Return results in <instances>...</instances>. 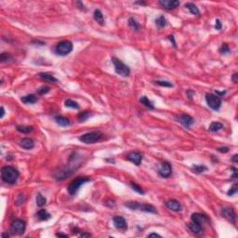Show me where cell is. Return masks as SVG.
Wrapping results in <instances>:
<instances>
[{"instance_id": "obj_31", "label": "cell", "mask_w": 238, "mask_h": 238, "mask_svg": "<svg viewBox=\"0 0 238 238\" xmlns=\"http://www.w3.org/2000/svg\"><path fill=\"white\" fill-rule=\"evenodd\" d=\"M16 129L20 133H30L34 130L32 126H17Z\"/></svg>"}, {"instance_id": "obj_10", "label": "cell", "mask_w": 238, "mask_h": 238, "mask_svg": "<svg viewBox=\"0 0 238 238\" xmlns=\"http://www.w3.org/2000/svg\"><path fill=\"white\" fill-rule=\"evenodd\" d=\"M177 121H179L184 128H189L195 123L194 118L191 115L186 114V113H181V114L178 115Z\"/></svg>"}, {"instance_id": "obj_28", "label": "cell", "mask_w": 238, "mask_h": 238, "mask_svg": "<svg viewBox=\"0 0 238 238\" xmlns=\"http://www.w3.org/2000/svg\"><path fill=\"white\" fill-rule=\"evenodd\" d=\"M90 115H91L90 112H88V111H83V112L79 113L78 115H77L78 121H79L80 123H84V122H86V121L87 120L88 117H89Z\"/></svg>"}, {"instance_id": "obj_51", "label": "cell", "mask_w": 238, "mask_h": 238, "mask_svg": "<svg viewBox=\"0 0 238 238\" xmlns=\"http://www.w3.org/2000/svg\"><path fill=\"white\" fill-rule=\"evenodd\" d=\"M237 157H238V155H237V154H234V155L232 156V161L234 162V163H237V161H238V160H237Z\"/></svg>"}, {"instance_id": "obj_46", "label": "cell", "mask_w": 238, "mask_h": 238, "mask_svg": "<svg viewBox=\"0 0 238 238\" xmlns=\"http://www.w3.org/2000/svg\"><path fill=\"white\" fill-rule=\"evenodd\" d=\"M237 76H238V74H237V73H234V74L232 75V81H233L234 83H237V82H238Z\"/></svg>"}, {"instance_id": "obj_2", "label": "cell", "mask_w": 238, "mask_h": 238, "mask_svg": "<svg viewBox=\"0 0 238 238\" xmlns=\"http://www.w3.org/2000/svg\"><path fill=\"white\" fill-rule=\"evenodd\" d=\"M124 206L131 210H139V211H143V212H147V213L157 214L156 208L153 205H150V204H143V203L141 204V203H139L136 201H129V202L125 203Z\"/></svg>"}, {"instance_id": "obj_25", "label": "cell", "mask_w": 238, "mask_h": 238, "mask_svg": "<svg viewBox=\"0 0 238 238\" xmlns=\"http://www.w3.org/2000/svg\"><path fill=\"white\" fill-rule=\"evenodd\" d=\"M139 102L142 104V105H144L145 107H147V108H149L150 110H154V104H153V102L146 97V96H142V97H140V99H139Z\"/></svg>"}, {"instance_id": "obj_6", "label": "cell", "mask_w": 238, "mask_h": 238, "mask_svg": "<svg viewBox=\"0 0 238 238\" xmlns=\"http://www.w3.org/2000/svg\"><path fill=\"white\" fill-rule=\"evenodd\" d=\"M102 137H103V135L100 131H91V132H87V133L80 136L79 140L86 144H92V143H96V142L101 140L102 139Z\"/></svg>"}, {"instance_id": "obj_7", "label": "cell", "mask_w": 238, "mask_h": 238, "mask_svg": "<svg viewBox=\"0 0 238 238\" xmlns=\"http://www.w3.org/2000/svg\"><path fill=\"white\" fill-rule=\"evenodd\" d=\"M206 104L214 111H219L221 106V100L216 94H212V93L206 94Z\"/></svg>"}, {"instance_id": "obj_8", "label": "cell", "mask_w": 238, "mask_h": 238, "mask_svg": "<svg viewBox=\"0 0 238 238\" xmlns=\"http://www.w3.org/2000/svg\"><path fill=\"white\" fill-rule=\"evenodd\" d=\"M25 229H26V223L24 221H22L20 219L14 220L10 224V232L13 234L21 235L24 233Z\"/></svg>"}, {"instance_id": "obj_21", "label": "cell", "mask_w": 238, "mask_h": 238, "mask_svg": "<svg viewBox=\"0 0 238 238\" xmlns=\"http://www.w3.org/2000/svg\"><path fill=\"white\" fill-rule=\"evenodd\" d=\"M38 76L41 79H43V80H45L46 82H49V83H57L58 82V79L53 75H51L50 73H40L38 75Z\"/></svg>"}, {"instance_id": "obj_3", "label": "cell", "mask_w": 238, "mask_h": 238, "mask_svg": "<svg viewBox=\"0 0 238 238\" xmlns=\"http://www.w3.org/2000/svg\"><path fill=\"white\" fill-rule=\"evenodd\" d=\"M90 181V178L88 177H78L76 180H72L70 182V184L68 185V194L71 196H74L77 194V192L79 191V189L81 188V186H83L85 183Z\"/></svg>"}, {"instance_id": "obj_22", "label": "cell", "mask_w": 238, "mask_h": 238, "mask_svg": "<svg viewBox=\"0 0 238 238\" xmlns=\"http://www.w3.org/2000/svg\"><path fill=\"white\" fill-rule=\"evenodd\" d=\"M36 217L39 221H47L51 218V215L47 212L46 209H40L37 213H36Z\"/></svg>"}, {"instance_id": "obj_18", "label": "cell", "mask_w": 238, "mask_h": 238, "mask_svg": "<svg viewBox=\"0 0 238 238\" xmlns=\"http://www.w3.org/2000/svg\"><path fill=\"white\" fill-rule=\"evenodd\" d=\"M20 145L25 150H31L35 147V141L30 138H23L20 141Z\"/></svg>"}, {"instance_id": "obj_52", "label": "cell", "mask_w": 238, "mask_h": 238, "mask_svg": "<svg viewBox=\"0 0 238 238\" xmlns=\"http://www.w3.org/2000/svg\"><path fill=\"white\" fill-rule=\"evenodd\" d=\"M2 237H3V238H9V234L8 232H3V233H2Z\"/></svg>"}, {"instance_id": "obj_37", "label": "cell", "mask_w": 238, "mask_h": 238, "mask_svg": "<svg viewBox=\"0 0 238 238\" xmlns=\"http://www.w3.org/2000/svg\"><path fill=\"white\" fill-rule=\"evenodd\" d=\"M237 190H238V187H237V184L236 183H234L232 187H231V189L228 191V193H227V195H229V196H232V195H235V194H237Z\"/></svg>"}, {"instance_id": "obj_23", "label": "cell", "mask_w": 238, "mask_h": 238, "mask_svg": "<svg viewBox=\"0 0 238 238\" xmlns=\"http://www.w3.org/2000/svg\"><path fill=\"white\" fill-rule=\"evenodd\" d=\"M93 18L100 25H104V18L100 9H95L93 13Z\"/></svg>"}, {"instance_id": "obj_12", "label": "cell", "mask_w": 238, "mask_h": 238, "mask_svg": "<svg viewBox=\"0 0 238 238\" xmlns=\"http://www.w3.org/2000/svg\"><path fill=\"white\" fill-rule=\"evenodd\" d=\"M158 3L162 8L168 9V10L175 9L180 4V1H178V0H160Z\"/></svg>"}, {"instance_id": "obj_39", "label": "cell", "mask_w": 238, "mask_h": 238, "mask_svg": "<svg viewBox=\"0 0 238 238\" xmlns=\"http://www.w3.org/2000/svg\"><path fill=\"white\" fill-rule=\"evenodd\" d=\"M50 87H46V86H43V87H41L40 88H38L37 89V93L39 94V95H45V94H46L47 92L50 91Z\"/></svg>"}, {"instance_id": "obj_19", "label": "cell", "mask_w": 238, "mask_h": 238, "mask_svg": "<svg viewBox=\"0 0 238 238\" xmlns=\"http://www.w3.org/2000/svg\"><path fill=\"white\" fill-rule=\"evenodd\" d=\"M20 101L25 104H34L38 101V98L35 94H28V95H25V96L21 97Z\"/></svg>"}, {"instance_id": "obj_38", "label": "cell", "mask_w": 238, "mask_h": 238, "mask_svg": "<svg viewBox=\"0 0 238 238\" xmlns=\"http://www.w3.org/2000/svg\"><path fill=\"white\" fill-rule=\"evenodd\" d=\"M9 60H12V57L8 53H2L0 55V61H1V62H6L9 61Z\"/></svg>"}, {"instance_id": "obj_36", "label": "cell", "mask_w": 238, "mask_h": 238, "mask_svg": "<svg viewBox=\"0 0 238 238\" xmlns=\"http://www.w3.org/2000/svg\"><path fill=\"white\" fill-rule=\"evenodd\" d=\"M220 52H221V54H223V55L230 53V47H229V46H228L227 44H225V43L222 44V46H221V49H220Z\"/></svg>"}, {"instance_id": "obj_53", "label": "cell", "mask_w": 238, "mask_h": 238, "mask_svg": "<svg viewBox=\"0 0 238 238\" xmlns=\"http://www.w3.org/2000/svg\"><path fill=\"white\" fill-rule=\"evenodd\" d=\"M135 4H139V5H146V3H145V2H140V1H139V2H136Z\"/></svg>"}, {"instance_id": "obj_11", "label": "cell", "mask_w": 238, "mask_h": 238, "mask_svg": "<svg viewBox=\"0 0 238 238\" xmlns=\"http://www.w3.org/2000/svg\"><path fill=\"white\" fill-rule=\"evenodd\" d=\"M113 222L114 227H115L117 230H120V231L125 232V231H127V230L128 229L127 221L125 220V218H123V217H121V216H115V217H113Z\"/></svg>"}, {"instance_id": "obj_32", "label": "cell", "mask_w": 238, "mask_h": 238, "mask_svg": "<svg viewBox=\"0 0 238 238\" xmlns=\"http://www.w3.org/2000/svg\"><path fill=\"white\" fill-rule=\"evenodd\" d=\"M155 25L158 28H164L166 25V20L164 16H160L155 20Z\"/></svg>"}, {"instance_id": "obj_1", "label": "cell", "mask_w": 238, "mask_h": 238, "mask_svg": "<svg viewBox=\"0 0 238 238\" xmlns=\"http://www.w3.org/2000/svg\"><path fill=\"white\" fill-rule=\"evenodd\" d=\"M19 171L11 165H5L1 169V178L3 181H5L8 184L16 183L17 180L19 179Z\"/></svg>"}, {"instance_id": "obj_24", "label": "cell", "mask_w": 238, "mask_h": 238, "mask_svg": "<svg viewBox=\"0 0 238 238\" xmlns=\"http://www.w3.org/2000/svg\"><path fill=\"white\" fill-rule=\"evenodd\" d=\"M185 8L191 12L193 15H197V16H200V11L198 9V8L196 7L195 4L194 3H186L185 4Z\"/></svg>"}, {"instance_id": "obj_4", "label": "cell", "mask_w": 238, "mask_h": 238, "mask_svg": "<svg viewBox=\"0 0 238 238\" xmlns=\"http://www.w3.org/2000/svg\"><path fill=\"white\" fill-rule=\"evenodd\" d=\"M112 61L114 66L115 73L123 77H128L130 75V69L129 67L125 64L121 60H119L115 57H112Z\"/></svg>"}, {"instance_id": "obj_20", "label": "cell", "mask_w": 238, "mask_h": 238, "mask_svg": "<svg viewBox=\"0 0 238 238\" xmlns=\"http://www.w3.org/2000/svg\"><path fill=\"white\" fill-rule=\"evenodd\" d=\"M54 119H55V122H56L59 126L63 127V128L68 127V126L71 124V122H70L69 119H68L67 117H65V116H62V115H56V116L54 117Z\"/></svg>"}, {"instance_id": "obj_13", "label": "cell", "mask_w": 238, "mask_h": 238, "mask_svg": "<svg viewBox=\"0 0 238 238\" xmlns=\"http://www.w3.org/2000/svg\"><path fill=\"white\" fill-rule=\"evenodd\" d=\"M221 215L232 223H234L236 221V214L232 207H223L221 210Z\"/></svg>"}, {"instance_id": "obj_30", "label": "cell", "mask_w": 238, "mask_h": 238, "mask_svg": "<svg viewBox=\"0 0 238 238\" xmlns=\"http://www.w3.org/2000/svg\"><path fill=\"white\" fill-rule=\"evenodd\" d=\"M192 169L194 170V172H195L197 174H200V173H203V172L206 171L207 168L204 165H194L192 166Z\"/></svg>"}, {"instance_id": "obj_50", "label": "cell", "mask_w": 238, "mask_h": 238, "mask_svg": "<svg viewBox=\"0 0 238 238\" xmlns=\"http://www.w3.org/2000/svg\"><path fill=\"white\" fill-rule=\"evenodd\" d=\"M4 115H5V109H4V107L2 106V107H1V115H0V118H3Z\"/></svg>"}, {"instance_id": "obj_27", "label": "cell", "mask_w": 238, "mask_h": 238, "mask_svg": "<svg viewBox=\"0 0 238 238\" xmlns=\"http://www.w3.org/2000/svg\"><path fill=\"white\" fill-rule=\"evenodd\" d=\"M129 185H130V187H131V189L132 190H134L135 192H137L139 195H145V192H144V190L141 188V186L140 185H139L138 183H136V182H134V181H130L129 182Z\"/></svg>"}, {"instance_id": "obj_43", "label": "cell", "mask_w": 238, "mask_h": 238, "mask_svg": "<svg viewBox=\"0 0 238 238\" xmlns=\"http://www.w3.org/2000/svg\"><path fill=\"white\" fill-rule=\"evenodd\" d=\"M76 5H78V8H79L80 9L86 10V9H85V6L83 5V3H82V2H80V1H77V2H76Z\"/></svg>"}, {"instance_id": "obj_14", "label": "cell", "mask_w": 238, "mask_h": 238, "mask_svg": "<svg viewBox=\"0 0 238 238\" xmlns=\"http://www.w3.org/2000/svg\"><path fill=\"white\" fill-rule=\"evenodd\" d=\"M126 159L132 162L136 165H139L142 161V154L139 152H130L127 154Z\"/></svg>"}, {"instance_id": "obj_26", "label": "cell", "mask_w": 238, "mask_h": 238, "mask_svg": "<svg viewBox=\"0 0 238 238\" xmlns=\"http://www.w3.org/2000/svg\"><path fill=\"white\" fill-rule=\"evenodd\" d=\"M222 128H223V125L220 122H212L209 126V131H211L213 133L219 132Z\"/></svg>"}, {"instance_id": "obj_9", "label": "cell", "mask_w": 238, "mask_h": 238, "mask_svg": "<svg viewBox=\"0 0 238 238\" xmlns=\"http://www.w3.org/2000/svg\"><path fill=\"white\" fill-rule=\"evenodd\" d=\"M158 174L164 179L170 177L171 174H172V165L168 162L162 163L161 168L158 169Z\"/></svg>"}, {"instance_id": "obj_49", "label": "cell", "mask_w": 238, "mask_h": 238, "mask_svg": "<svg viewBox=\"0 0 238 238\" xmlns=\"http://www.w3.org/2000/svg\"><path fill=\"white\" fill-rule=\"evenodd\" d=\"M148 236H149V237H152V236H155V237H161V235H160V234H158V233H155V232H152V233L148 234Z\"/></svg>"}, {"instance_id": "obj_41", "label": "cell", "mask_w": 238, "mask_h": 238, "mask_svg": "<svg viewBox=\"0 0 238 238\" xmlns=\"http://www.w3.org/2000/svg\"><path fill=\"white\" fill-rule=\"evenodd\" d=\"M232 169L233 170L232 171V179H233V180H235V179H237V169L236 168H232Z\"/></svg>"}, {"instance_id": "obj_29", "label": "cell", "mask_w": 238, "mask_h": 238, "mask_svg": "<svg viewBox=\"0 0 238 238\" xmlns=\"http://www.w3.org/2000/svg\"><path fill=\"white\" fill-rule=\"evenodd\" d=\"M128 26H129L130 28H132L133 30H135V31H139V30L140 29L139 23L133 17H131V18L128 19Z\"/></svg>"}, {"instance_id": "obj_16", "label": "cell", "mask_w": 238, "mask_h": 238, "mask_svg": "<svg viewBox=\"0 0 238 238\" xmlns=\"http://www.w3.org/2000/svg\"><path fill=\"white\" fill-rule=\"evenodd\" d=\"M191 221L193 222H195L199 225H202L204 223H206L208 219L206 215H204V214H201V213H193L192 216H191Z\"/></svg>"}, {"instance_id": "obj_33", "label": "cell", "mask_w": 238, "mask_h": 238, "mask_svg": "<svg viewBox=\"0 0 238 238\" xmlns=\"http://www.w3.org/2000/svg\"><path fill=\"white\" fill-rule=\"evenodd\" d=\"M46 204V199L42 195L41 193H38L37 195H36V205H37V206L42 207Z\"/></svg>"}, {"instance_id": "obj_15", "label": "cell", "mask_w": 238, "mask_h": 238, "mask_svg": "<svg viewBox=\"0 0 238 238\" xmlns=\"http://www.w3.org/2000/svg\"><path fill=\"white\" fill-rule=\"evenodd\" d=\"M165 206L169 209L174 211V212H180L182 210V205L180 201L176 199H170L165 202Z\"/></svg>"}, {"instance_id": "obj_45", "label": "cell", "mask_w": 238, "mask_h": 238, "mask_svg": "<svg viewBox=\"0 0 238 238\" xmlns=\"http://www.w3.org/2000/svg\"><path fill=\"white\" fill-rule=\"evenodd\" d=\"M169 39L172 42V44H173V46H175L176 47V41H175V38H174V36L173 35H169Z\"/></svg>"}, {"instance_id": "obj_17", "label": "cell", "mask_w": 238, "mask_h": 238, "mask_svg": "<svg viewBox=\"0 0 238 238\" xmlns=\"http://www.w3.org/2000/svg\"><path fill=\"white\" fill-rule=\"evenodd\" d=\"M188 228L189 230L191 231L193 233L196 234V235H202L203 232H204V229H203V226L202 225H199L195 222H193L191 221L189 224H188Z\"/></svg>"}, {"instance_id": "obj_47", "label": "cell", "mask_w": 238, "mask_h": 238, "mask_svg": "<svg viewBox=\"0 0 238 238\" xmlns=\"http://www.w3.org/2000/svg\"><path fill=\"white\" fill-rule=\"evenodd\" d=\"M56 236H58V237H65V238H67V237H68V234H66V233H62V232H57V233H56Z\"/></svg>"}, {"instance_id": "obj_42", "label": "cell", "mask_w": 238, "mask_h": 238, "mask_svg": "<svg viewBox=\"0 0 238 238\" xmlns=\"http://www.w3.org/2000/svg\"><path fill=\"white\" fill-rule=\"evenodd\" d=\"M218 151L221 153H228L229 148L228 147H220V148H218Z\"/></svg>"}, {"instance_id": "obj_5", "label": "cell", "mask_w": 238, "mask_h": 238, "mask_svg": "<svg viewBox=\"0 0 238 238\" xmlns=\"http://www.w3.org/2000/svg\"><path fill=\"white\" fill-rule=\"evenodd\" d=\"M73 43L69 40H63L57 44L55 46V53L59 56H67L73 50Z\"/></svg>"}, {"instance_id": "obj_40", "label": "cell", "mask_w": 238, "mask_h": 238, "mask_svg": "<svg viewBox=\"0 0 238 238\" xmlns=\"http://www.w3.org/2000/svg\"><path fill=\"white\" fill-rule=\"evenodd\" d=\"M221 27H222V24H221V20H220L219 19L216 20V23H215V28H216V30H221Z\"/></svg>"}, {"instance_id": "obj_44", "label": "cell", "mask_w": 238, "mask_h": 238, "mask_svg": "<svg viewBox=\"0 0 238 238\" xmlns=\"http://www.w3.org/2000/svg\"><path fill=\"white\" fill-rule=\"evenodd\" d=\"M226 94V91H216V95L219 97H221V96H224V95Z\"/></svg>"}, {"instance_id": "obj_48", "label": "cell", "mask_w": 238, "mask_h": 238, "mask_svg": "<svg viewBox=\"0 0 238 238\" xmlns=\"http://www.w3.org/2000/svg\"><path fill=\"white\" fill-rule=\"evenodd\" d=\"M80 236H81V237H90L91 234L88 233V232H82V233L80 234Z\"/></svg>"}, {"instance_id": "obj_35", "label": "cell", "mask_w": 238, "mask_h": 238, "mask_svg": "<svg viewBox=\"0 0 238 238\" xmlns=\"http://www.w3.org/2000/svg\"><path fill=\"white\" fill-rule=\"evenodd\" d=\"M155 84L160 86V87H172L173 84L169 81H165V80H157L155 81Z\"/></svg>"}, {"instance_id": "obj_34", "label": "cell", "mask_w": 238, "mask_h": 238, "mask_svg": "<svg viewBox=\"0 0 238 238\" xmlns=\"http://www.w3.org/2000/svg\"><path fill=\"white\" fill-rule=\"evenodd\" d=\"M64 104H65V106H66V107H68V108L79 109V104H78L76 102L73 101V100H70V99L66 100V101H65V102H64Z\"/></svg>"}]
</instances>
